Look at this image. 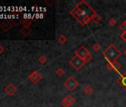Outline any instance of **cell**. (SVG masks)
<instances>
[{"mask_svg": "<svg viewBox=\"0 0 126 107\" xmlns=\"http://www.w3.org/2000/svg\"><path fill=\"white\" fill-rule=\"evenodd\" d=\"M95 11L85 2L82 1L71 11V15L82 25L88 24L91 21V17Z\"/></svg>", "mask_w": 126, "mask_h": 107, "instance_id": "cell-1", "label": "cell"}, {"mask_svg": "<svg viewBox=\"0 0 126 107\" xmlns=\"http://www.w3.org/2000/svg\"><path fill=\"white\" fill-rule=\"evenodd\" d=\"M121 54L122 52L113 44L110 45L103 52V55L105 58L108 61V63L116 61V60L121 56Z\"/></svg>", "mask_w": 126, "mask_h": 107, "instance_id": "cell-2", "label": "cell"}, {"mask_svg": "<svg viewBox=\"0 0 126 107\" xmlns=\"http://www.w3.org/2000/svg\"><path fill=\"white\" fill-rule=\"evenodd\" d=\"M79 86V82L73 77H69L64 83V86L70 91H74Z\"/></svg>", "mask_w": 126, "mask_h": 107, "instance_id": "cell-3", "label": "cell"}, {"mask_svg": "<svg viewBox=\"0 0 126 107\" xmlns=\"http://www.w3.org/2000/svg\"><path fill=\"white\" fill-rule=\"evenodd\" d=\"M70 64L77 70L79 71L85 63L84 62V60L80 58L79 57H78L77 55H75L71 60H70Z\"/></svg>", "mask_w": 126, "mask_h": 107, "instance_id": "cell-4", "label": "cell"}, {"mask_svg": "<svg viewBox=\"0 0 126 107\" xmlns=\"http://www.w3.org/2000/svg\"><path fill=\"white\" fill-rule=\"evenodd\" d=\"M42 78V75L37 71H33L28 77V79L33 83V84H36L39 80H41Z\"/></svg>", "mask_w": 126, "mask_h": 107, "instance_id": "cell-5", "label": "cell"}, {"mask_svg": "<svg viewBox=\"0 0 126 107\" xmlns=\"http://www.w3.org/2000/svg\"><path fill=\"white\" fill-rule=\"evenodd\" d=\"M12 26H13L12 22L8 19L4 20L1 24H0V28L5 32H8L10 31V29L12 28Z\"/></svg>", "mask_w": 126, "mask_h": 107, "instance_id": "cell-6", "label": "cell"}, {"mask_svg": "<svg viewBox=\"0 0 126 107\" xmlns=\"http://www.w3.org/2000/svg\"><path fill=\"white\" fill-rule=\"evenodd\" d=\"M90 51L85 47V46H81L75 53V55H77L78 57H79L80 58H82L83 60V58L88 54H89Z\"/></svg>", "mask_w": 126, "mask_h": 107, "instance_id": "cell-7", "label": "cell"}, {"mask_svg": "<svg viewBox=\"0 0 126 107\" xmlns=\"http://www.w3.org/2000/svg\"><path fill=\"white\" fill-rule=\"evenodd\" d=\"M106 68L109 71H118L121 69V65L117 61H115V62H113V63H108L107 65H106Z\"/></svg>", "mask_w": 126, "mask_h": 107, "instance_id": "cell-8", "label": "cell"}, {"mask_svg": "<svg viewBox=\"0 0 126 107\" xmlns=\"http://www.w3.org/2000/svg\"><path fill=\"white\" fill-rule=\"evenodd\" d=\"M116 82L126 91V71L120 74L119 78L116 80Z\"/></svg>", "mask_w": 126, "mask_h": 107, "instance_id": "cell-9", "label": "cell"}, {"mask_svg": "<svg viewBox=\"0 0 126 107\" xmlns=\"http://www.w3.org/2000/svg\"><path fill=\"white\" fill-rule=\"evenodd\" d=\"M5 91L8 95L12 96L17 91V89L13 83H10L5 88Z\"/></svg>", "mask_w": 126, "mask_h": 107, "instance_id": "cell-10", "label": "cell"}, {"mask_svg": "<svg viewBox=\"0 0 126 107\" xmlns=\"http://www.w3.org/2000/svg\"><path fill=\"white\" fill-rule=\"evenodd\" d=\"M20 32L23 36H28L31 33V29L30 28H28V27H23L21 28Z\"/></svg>", "mask_w": 126, "mask_h": 107, "instance_id": "cell-11", "label": "cell"}, {"mask_svg": "<svg viewBox=\"0 0 126 107\" xmlns=\"http://www.w3.org/2000/svg\"><path fill=\"white\" fill-rule=\"evenodd\" d=\"M101 17L97 14V13H94L93 15H92V17H91V20L94 22H95V23H98V22H100V20H101Z\"/></svg>", "mask_w": 126, "mask_h": 107, "instance_id": "cell-12", "label": "cell"}, {"mask_svg": "<svg viewBox=\"0 0 126 107\" xmlns=\"http://www.w3.org/2000/svg\"><path fill=\"white\" fill-rule=\"evenodd\" d=\"M83 91H84V92H85L87 95H91V94H93V92H94V89H93V87L91 86H86L84 88Z\"/></svg>", "mask_w": 126, "mask_h": 107, "instance_id": "cell-13", "label": "cell"}, {"mask_svg": "<svg viewBox=\"0 0 126 107\" xmlns=\"http://www.w3.org/2000/svg\"><path fill=\"white\" fill-rule=\"evenodd\" d=\"M67 41H68V38L65 35H61L58 38V42L61 45H65L67 42Z\"/></svg>", "mask_w": 126, "mask_h": 107, "instance_id": "cell-14", "label": "cell"}, {"mask_svg": "<svg viewBox=\"0 0 126 107\" xmlns=\"http://www.w3.org/2000/svg\"><path fill=\"white\" fill-rule=\"evenodd\" d=\"M65 99H66V100H67L71 106L74 105V104L76 103V99H75L72 95H71V94L68 95V96L65 97Z\"/></svg>", "mask_w": 126, "mask_h": 107, "instance_id": "cell-15", "label": "cell"}, {"mask_svg": "<svg viewBox=\"0 0 126 107\" xmlns=\"http://www.w3.org/2000/svg\"><path fill=\"white\" fill-rule=\"evenodd\" d=\"M22 24L23 25V27H28L30 28V26L31 25V20L29 19H25L22 22Z\"/></svg>", "mask_w": 126, "mask_h": 107, "instance_id": "cell-16", "label": "cell"}, {"mask_svg": "<svg viewBox=\"0 0 126 107\" xmlns=\"http://www.w3.org/2000/svg\"><path fill=\"white\" fill-rule=\"evenodd\" d=\"M92 58H93V57L91 55V54L89 53V54H88L83 58V60H84L85 63H89L92 60Z\"/></svg>", "mask_w": 126, "mask_h": 107, "instance_id": "cell-17", "label": "cell"}, {"mask_svg": "<svg viewBox=\"0 0 126 107\" xmlns=\"http://www.w3.org/2000/svg\"><path fill=\"white\" fill-rule=\"evenodd\" d=\"M47 57H46L45 55H41V56L39 57V59H38V61H39L41 64H45V63L47 62Z\"/></svg>", "mask_w": 126, "mask_h": 107, "instance_id": "cell-18", "label": "cell"}, {"mask_svg": "<svg viewBox=\"0 0 126 107\" xmlns=\"http://www.w3.org/2000/svg\"><path fill=\"white\" fill-rule=\"evenodd\" d=\"M61 104H62V106L63 107H70V106H71V105L66 100L65 98H64V99H63V100H62Z\"/></svg>", "mask_w": 126, "mask_h": 107, "instance_id": "cell-19", "label": "cell"}, {"mask_svg": "<svg viewBox=\"0 0 126 107\" xmlns=\"http://www.w3.org/2000/svg\"><path fill=\"white\" fill-rule=\"evenodd\" d=\"M116 23H117V21H116V19H114V18H111V19H109V21H108V24H109L110 26H111V27L115 26V25H116Z\"/></svg>", "mask_w": 126, "mask_h": 107, "instance_id": "cell-20", "label": "cell"}, {"mask_svg": "<svg viewBox=\"0 0 126 107\" xmlns=\"http://www.w3.org/2000/svg\"><path fill=\"white\" fill-rule=\"evenodd\" d=\"M119 29L122 31V33L126 31V20L124 21L120 25H119Z\"/></svg>", "mask_w": 126, "mask_h": 107, "instance_id": "cell-21", "label": "cell"}, {"mask_svg": "<svg viewBox=\"0 0 126 107\" xmlns=\"http://www.w3.org/2000/svg\"><path fill=\"white\" fill-rule=\"evenodd\" d=\"M92 48H93V50L94 51H96V52H97V51H99V50H100V48H101V46H100V45L99 44V43H95L93 46H92Z\"/></svg>", "mask_w": 126, "mask_h": 107, "instance_id": "cell-22", "label": "cell"}, {"mask_svg": "<svg viewBox=\"0 0 126 107\" xmlns=\"http://www.w3.org/2000/svg\"><path fill=\"white\" fill-rule=\"evenodd\" d=\"M56 74H57L59 77H62V76L64 75L65 71H64V70H63L62 69H61V68H60V69H58L56 70Z\"/></svg>", "mask_w": 126, "mask_h": 107, "instance_id": "cell-23", "label": "cell"}, {"mask_svg": "<svg viewBox=\"0 0 126 107\" xmlns=\"http://www.w3.org/2000/svg\"><path fill=\"white\" fill-rule=\"evenodd\" d=\"M121 38L126 42V31L125 32H124V33H122V34H121Z\"/></svg>", "mask_w": 126, "mask_h": 107, "instance_id": "cell-24", "label": "cell"}, {"mask_svg": "<svg viewBox=\"0 0 126 107\" xmlns=\"http://www.w3.org/2000/svg\"><path fill=\"white\" fill-rule=\"evenodd\" d=\"M4 51H5L4 48H3L1 45H0V55H1V54H2Z\"/></svg>", "mask_w": 126, "mask_h": 107, "instance_id": "cell-25", "label": "cell"}, {"mask_svg": "<svg viewBox=\"0 0 126 107\" xmlns=\"http://www.w3.org/2000/svg\"><path fill=\"white\" fill-rule=\"evenodd\" d=\"M124 54H125V56L126 57V49H125V50L124 51Z\"/></svg>", "mask_w": 126, "mask_h": 107, "instance_id": "cell-26", "label": "cell"}]
</instances>
